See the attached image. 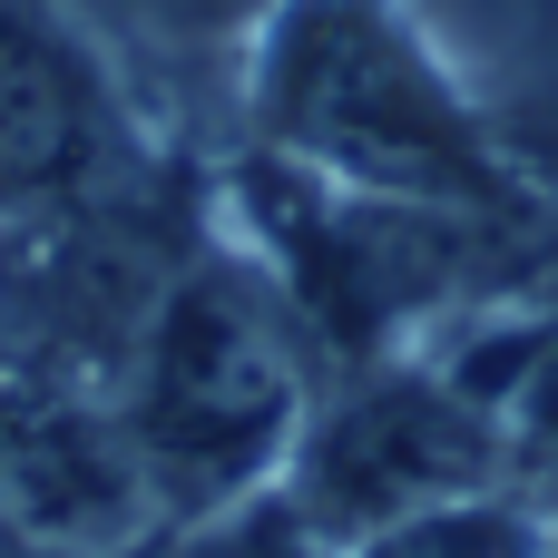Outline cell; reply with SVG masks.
I'll return each mask as SVG.
<instances>
[{"instance_id":"obj_1","label":"cell","mask_w":558,"mask_h":558,"mask_svg":"<svg viewBox=\"0 0 558 558\" xmlns=\"http://www.w3.org/2000/svg\"><path fill=\"white\" fill-rule=\"evenodd\" d=\"M226 147H255L324 186L461 216H539L490 108L441 59L412 0H265L226 69Z\"/></svg>"},{"instance_id":"obj_2","label":"cell","mask_w":558,"mask_h":558,"mask_svg":"<svg viewBox=\"0 0 558 558\" xmlns=\"http://www.w3.org/2000/svg\"><path fill=\"white\" fill-rule=\"evenodd\" d=\"M324 373L284 314V294L265 284V265L216 226L177 284L157 294L108 412L128 432V461L147 481L157 530L216 520L235 500H265L304 441Z\"/></svg>"},{"instance_id":"obj_3","label":"cell","mask_w":558,"mask_h":558,"mask_svg":"<svg viewBox=\"0 0 558 558\" xmlns=\"http://www.w3.org/2000/svg\"><path fill=\"white\" fill-rule=\"evenodd\" d=\"M216 235V157L147 147L137 167L0 216V363L49 392H118L157 294Z\"/></svg>"},{"instance_id":"obj_4","label":"cell","mask_w":558,"mask_h":558,"mask_svg":"<svg viewBox=\"0 0 558 558\" xmlns=\"http://www.w3.org/2000/svg\"><path fill=\"white\" fill-rule=\"evenodd\" d=\"M275 490L324 549H353L412 510L510 490V422L432 343H412V353H383V363L333 373L314 392L304 441Z\"/></svg>"},{"instance_id":"obj_5","label":"cell","mask_w":558,"mask_h":558,"mask_svg":"<svg viewBox=\"0 0 558 558\" xmlns=\"http://www.w3.org/2000/svg\"><path fill=\"white\" fill-rule=\"evenodd\" d=\"M167 147L147 88L69 0H0V216L78 196Z\"/></svg>"},{"instance_id":"obj_6","label":"cell","mask_w":558,"mask_h":558,"mask_svg":"<svg viewBox=\"0 0 558 558\" xmlns=\"http://www.w3.org/2000/svg\"><path fill=\"white\" fill-rule=\"evenodd\" d=\"M108 49H118V69L137 78V69H235V49H245V29L265 20V0H69Z\"/></svg>"},{"instance_id":"obj_7","label":"cell","mask_w":558,"mask_h":558,"mask_svg":"<svg viewBox=\"0 0 558 558\" xmlns=\"http://www.w3.org/2000/svg\"><path fill=\"white\" fill-rule=\"evenodd\" d=\"M333 558H549V510L530 490H471V500L412 510Z\"/></svg>"},{"instance_id":"obj_8","label":"cell","mask_w":558,"mask_h":558,"mask_svg":"<svg viewBox=\"0 0 558 558\" xmlns=\"http://www.w3.org/2000/svg\"><path fill=\"white\" fill-rule=\"evenodd\" d=\"M0 558H78V549H59V539H29V530H0Z\"/></svg>"}]
</instances>
